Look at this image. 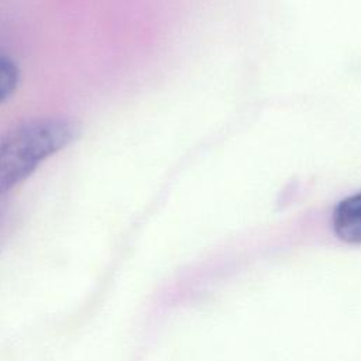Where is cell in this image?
<instances>
[{"mask_svg":"<svg viewBox=\"0 0 361 361\" xmlns=\"http://www.w3.org/2000/svg\"><path fill=\"white\" fill-rule=\"evenodd\" d=\"M78 133V124L63 117L32 118L1 133L0 195L17 186L41 162L69 145Z\"/></svg>","mask_w":361,"mask_h":361,"instance_id":"cell-1","label":"cell"},{"mask_svg":"<svg viewBox=\"0 0 361 361\" xmlns=\"http://www.w3.org/2000/svg\"><path fill=\"white\" fill-rule=\"evenodd\" d=\"M333 230L345 243H361V192L343 199L334 207Z\"/></svg>","mask_w":361,"mask_h":361,"instance_id":"cell-2","label":"cell"},{"mask_svg":"<svg viewBox=\"0 0 361 361\" xmlns=\"http://www.w3.org/2000/svg\"><path fill=\"white\" fill-rule=\"evenodd\" d=\"M20 80L18 66L11 58L0 54V104L6 102L17 89Z\"/></svg>","mask_w":361,"mask_h":361,"instance_id":"cell-3","label":"cell"}]
</instances>
